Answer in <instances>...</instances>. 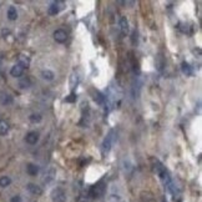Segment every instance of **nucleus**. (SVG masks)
<instances>
[{"label":"nucleus","instance_id":"14","mask_svg":"<svg viewBox=\"0 0 202 202\" xmlns=\"http://www.w3.org/2000/svg\"><path fill=\"white\" fill-rule=\"evenodd\" d=\"M18 65H20L23 69H28L29 65H30V59L26 58L25 55H20V56H19V63H18Z\"/></svg>","mask_w":202,"mask_h":202},{"label":"nucleus","instance_id":"26","mask_svg":"<svg viewBox=\"0 0 202 202\" xmlns=\"http://www.w3.org/2000/svg\"><path fill=\"white\" fill-rule=\"evenodd\" d=\"M75 100H76V95H75L74 93H73V94H71L69 98H66V99H65V101H66V102H74Z\"/></svg>","mask_w":202,"mask_h":202},{"label":"nucleus","instance_id":"25","mask_svg":"<svg viewBox=\"0 0 202 202\" xmlns=\"http://www.w3.org/2000/svg\"><path fill=\"white\" fill-rule=\"evenodd\" d=\"M54 175H55V171H54V170H51V171H50V174H49V175H48V176L45 177V180H44V182H46V184H49V182H50V181H51V180L54 179Z\"/></svg>","mask_w":202,"mask_h":202},{"label":"nucleus","instance_id":"19","mask_svg":"<svg viewBox=\"0 0 202 202\" xmlns=\"http://www.w3.org/2000/svg\"><path fill=\"white\" fill-rule=\"evenodd\" d=\"M78 84H79V76H78L76 73H73L71 76H70V88H71V90H74L78 86Z\"/></svg>","mask_w":202,"mask_h":202},{"label":"nucleus","instance_id":"7","mask_svg":"<svg viewBox=\"0 0 202 202\" xmlns=\"http://www.w3.org/2000/svg\"><path fill=\"white\" fill-rule=\"evenodd\" d=\"M120 29H121V34L124 36H126L129 34V21H127V19L125 16H122L120 19Z\"/></svg>","mask_w":202,"mask_h":202},{"label":"nucleus","instance_id":"27","mask_svg":"<svg viewBox=\"0 0 202 202\" xmlns=\"http://www.w3.org/2000/svg\"><path fill=\"white\" fill-rule=\"evenodd\" d=\"M78 202H90L89 201V196H84V195H81V196L78 199Z\"/></svg>","mask_w":202,"mask_h":202},{"label":"nucleus","instance_id":"12","mask_svg":"<svg viewBox=\"0 0 202 202\" xmlns=\"http://www.w3.org/2000/svg\"><path fill=\"white\" fill-rule=\"evenodd\" d=\"M91 94H93V99L95 100V102H98L99 105L104 104V101H105V96L101 94L100 91H98V90H91Z\"/></svg>","mask_w":202,"mask_h":202},{"label":"nucleus","instance_id":"5","mask_svg":"<svg viewBox=\"0 0 202 202\" xmlns=\"http://www.w3.org/2000/svg\"><path fill=\"white\" fill-rule=\"evenodd\" d=\"M54 39L56 40V43H60V44H64L68 39V34L65 30L63 29H58L54 31Z\"/></svg>","mask_w":202,"mask_h":202},{"label":"nucleus","instance_id":"20","mask_svg":"<svg viewBox=\"0 0 202 202\" xmlns=\"http://www.w3.org/2000/svg\"><path fill=\"white\" fill-rule=\"evenodd\" d=\"M19 86H20V89H29L30 86H31V81H30V79L29 78H23V79H20V81H19Z\"/></svg>","mask_w":202,"mask_h":202},{"label":"nucleus","instance_id":"22","mask_svg":"<svg viewBox=\"0 0 202 202\" xmlns=\"http://www.w3.org/2000/svg\"><path fill=\"white\" fill-rule=\"evenodd\" d=\"M1 104L8 106V105H11L13 104V98L9 95V94H4L3 98H1Z\"/></svg>","mask_w":202,"mask_h":202},{"label":"nucleus","instance_id":"31","mask_svg":"<svg viewBox=\"0 0 202 202\" xmlns=\"http://www.w3.org/2000/svg\"><path fill=\"white\" fill-rule=\"evenodd\" d=\"M0 64H1V60H0Z\"/></svg>","mask_w":202,"mask_h":202},{"label":"nucleus","instance_id":"1","mask_svg":"<svg viewBox=\"0 0 202 202\" xmlns=\"http://www.w3.org/2000/svg\"><path fill=\"white\" fill-rule=\"evenodd\" d=\"M151 162H152V167H154V171L159 175V177L162 180V182L165 184V186H167L170 189V191L175 195V189H174V185H172V181H171V177H170V174L169 171L166 170V167L156 159H151Z\"/></svg>","mask_w":202,"mask_h":202},{"label":"nucleus","instance_id":"28","mask_svg":"<svg viewBox=\"0 0 202 202\" xmlns=\"http://www.w3.org/2000/svg\"><path fill=\"white\" fill-rule=\"evenodd\" d=\"M1 35H3L4 38H6V35H10V30H8V29H3Z\"/></svg>","mask_w":202,"mask_h":202},{"label":"nucleus","instance_id":"9","mask_svg":"<svg viewBox=\"0 0 202 202\" xmlns=\"http://www.w3.org/2000/svg\"><path fill=\"white\" fill-rule=\"evenodd\" d=\"M28 190L30 194H33L35 196H40L43 194V190L40 189V186H38L35 184H28Z\"/></svg>","mask_w":202,"mask_h":202},{"label":"nucleus","instance_id":"2","mask_svg":"<svg viewBox=\"0 0 202 202\" xmlns=\"http://www.w3.org/2000/svg\"><path fill=\"white\" fill-rule=\"evenodd\" d=\"M115 140H116L115 131H110L109 135L106 136V139H105L104 142H102V152H104V154H107V152L111 150V147H112Z\"/></svg>","mask_w":202,"mask_h":202},{"label":"nucleus","instance_id":"18","mask_svg":"<svg viewBox=\"0 0 202 202\" xmlns=\"http://www.w3.org/2000/svg\"><path fill=\"white\" fill-rule=\"evenodd\" d=\"M60 11V8H59V3H53L50 6H49V9H48V13H49V15H56Z\"/></svg>","mask_w":202,"mask_h":202},{"label":"nucleus","instance_id":"6","mask_svg":"<svg viewBox=\"0 0 202 202\" xmlns=\"http://www.w3.org/2000/svg\"><path fill=\"white\" fill-rule=\"evenodd\" d=\"M25 141L29 145H35L39 141V134L36 131H30L26 136H25Z\"/></svg>","mask_w":202,"mask_h":202},{"label":"nucleus","instance_id":"3","mask_svg":"<svg viewBox=\"0 0 202 202\" xmlns=\"http://www.w3.org/2000/svg\"><path fill=\"white\" fill-rule=\"evenodd\" d=\"M50 197H51L53 202H65L66 201V194H65V191H64L63 189H60V187L54 189V190L51 191V194H50Z\"/></svg>","mask_w":202,"mask_h":202},{"label":"nucleus","instance_id":"21","mask_svg":"<svg viewBox=\"0 0 202 202\" xmlns=\"http://www.w3.org/2000/svg\"><path fill=\"white\" fill-rule=\"evenodd\" d=\"M9 131V124L4 120H0V135H6Z\"/></svg>","mask_w":202,"mask_h":202},{"label":"nucleus","instance_id":"24","mask_svg":"<svg viewBox=\"0 0 202 202\" xmlns=\"http://www.w3.org/2000/svg\"><path fill=\"white\" fill-rule=\"evenodd\" d=\"M41 115L40 114H31L30 116H29V120L31 121V122H34V124H38V122H40L41 121Z\"/></svg>","mask_w":202,"mask_h":202},{"label":"nucleus","instance_id":"16","mask_svg":"<svg viewBox=\"0 0 202 202\" xmlns=\"http://www.w3.org/2000/svg\"><path fill=\"white\" fill-rule=\"evenodd\" d=\"M8 19L11 20V21H14V20L18 19V11H16V8L15 6H10L8 9Z\"/></svg>","mask_w":202,"mask_h":202},{"label":"nucleus","instance_id":"29","mask_svg":"<svg viewBox=\"0 0 202 202\" xmlns=\"http://www.w3.org/2000/svg\"><path fill=\"white\" fill-rule=\"evenodd\" d=\"M11 202H21V199H20V196H14L11 199Z\"/></svg>","mask_w":202,"mask_h":202},{"label":"nucleus","instance_id":"11","mask_svg":"<svg viewBox=\"0 0 202 202\" xmlns=\"http://www.w3.org/2000/svg\"><path fill=\"white\" fill-rule=\"evenodd\" d=\"M181 70H182V73H184L186 76H191V75L194 74L192 66H191L189 63H186V61H184V63L181 64Z\"/></svg>","mask_w":202,"mask_h":202},{"label":"nucleus","instance_id":"13","mask_svg":"<svg viewBox=\"0 0 202 202\" xmlns=\"http://www.w3.org/2000/svg\"><path fill=\"white\" fill-rule=\"evenodd\" d=\"M26 172L30 175V176H36L39 174V166L34 165V164H28L26 166Z\"/></svg>","mask_w":202,"mask_h":202},{"label":"nucleus","instance_id":"10","mask_svg":"<svg viewBox=\"0 0 202 202\" xmlns=\"http://www.w3.org/2000/svg\"><path fill=\"white\" fill-rule=\"evenodd\" d=\"M140 196H141V201L142 202H156L155 196L149 191H142Z\"/></svg>","mask_w":202,"mask_h":202},{"label":"nucleus","instance_id":"17","mask_svg":"<svg viewBox=\"0 0 202 202\" xmlns=\"http://www.w3.org/2000/svg\"><path fill=\"white\" fill-rule=\"evenodd\" d=\"M41 76H43V79L44 80H48V81H51V80H54V78H55V74L51 71V70H43L41 71Z\"/></svg>","mask_w":202,"mask_h":202},{"label":"nucleus","instance_id":"30","mask_svg":"<svg viewBox=\"0 0 202 202\" xmlns=\"http://www.w3.org/2000/svg\"><path fill=\"white\" fill-rule=\"evenodd\" d=\"M120 4H122V5H134L135 3L134 1H120Z\"/></svg>","mask_w":202,"mask_h":202},{"label":"nucleus","instance_id":"23","mask_svg":"<svg viewBox=\"0 0 202 202\" xmlns=\"http://www.w3.org/2000/svg\"><path fill=\"white\" fill-rule=\"evenodd\" d=\"M10 184H11V179L10 177H8V176L0 177V186L1 187H8Z\"/></svg>","mask_w":202,"mask_h":202},{"label":"nucleus","instance_id":"15","mask_svg":"<svg viewBox=\"0 0 202 202\" xmlns=\"http://www.w3.org/2000/svg\"><path fill=\"white\" fill-rule=\"evenodd\" d=\"M155 64H156V69L161 73L164 70V66H165V59L162 55H157L156 56V60H155Z\"/></svg>","mask_w":202,"mask_h":202},{"label":"nucleus","instance_id":"8","mask_svg":"<svg viewBox=\"0 0 202 202\" xmlns=\"http://www.w3.org/2000/svg\"><path fill=\"white\" fill-rule=\"evenodd\" d=\"M23 73H24V69L20 66V65H14L13 68H11V70H10V75L11 76H14V78H20V76H23Z\"/></svg>","mask_w":202,"mask_h":202},{"label":"nucleus","instance_id":"4","mask_svg":"<svg viewBox=\"0 0 202 202\" xmlns=\"http://www.w3.org/2000/svg\"><path fill=\"white\" fill-rule=\"evenodd\" d=\"M104 192H105V184H104V181H100L91 187L90 196L91 197H101L104 195Z\"/></svg>","mask_w":202,"mask_h":202}]
</instances>
